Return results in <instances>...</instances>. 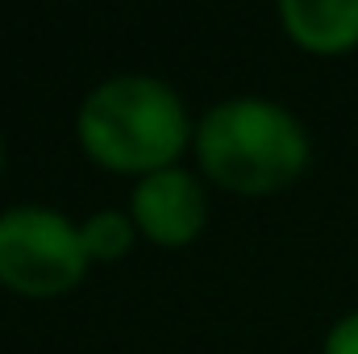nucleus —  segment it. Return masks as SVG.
Masks as SVG:
<instances>
[{
  "mask_svg": "<svg viewBox=\"0 0 358 354\" xmlns=\"http://www.w3.org/2000/svg\"><path fill=\"white\" fill-rule=\"evenodd\" d=\"M200 167L229 192L267 196L287 187L308 163V138L279 104L242 96L217 104L196 129Z\"/></svg>",
  "mask_w": 358,
  "mask_h": 354,
  "instance_id": "nucleus-1",
  "label": "nucleus"
},
{
  "mask_svg": "<svg viewBox=\"0 0 358 354\" xmlns=\"http://www.w3.org/2000/svg\"><path fill=\"white\" fill-rule=\"evenodd\" d=\"M80 142L100 167L113 171H167L187 142L183 104L167 84L121 76L92 92L80 108Z\"/></svg>",
  "mask_w": 358,
  "mask_h": 354,
  "instance_id": "nucleus-2",
  "label": "nucleus"
},
{
  "mask_svg": "<svg viewBox=\"0 0 358 354\" xmlns=\"http://www.w3.org/2000/svg\"><path fill=\"white\" fill-rule=\"evenodd\" d=\"M88 271L80 229L50 208H8L0 217V283L46 300L71 292Z\"/></svg>",
  "mask_w": 358,
  "mask_h": 354,
  "instance_id": "nucleus-3",
  "label": "nucleus"
},
{
  "mask_svg": "<svg viewBox=\"0 0 358 354\" xmlns=\"http://www.w3.org/2000/svg\"><path fill=\"white\" fill-rule=\"evenodd\" d=\"M134 221L159 246H187L208 221V200L187 171L167 167V171H155L138 183Z\"/></svg>",
  "mask_w": 358,
  "mask_h": 354,
  "instance_id": "nucleus-4",
  "label": "nucleus"
},
{
  "mask_svg": "<svg viewBox=\"0 0 358 354\" xmlns=\"http://www.w3.org/2000/svg\"><path fill=\"white\" fill-rule=\"evenodd\" d=\"M279 21L313 55H338L358 42V0H283Z\"/></svg>",
  "mask_w": 358,
  "mask_h": 354,
  "instance_id": "nucleus-5",
  "label": "nucleus"
},
{
  "mask_svg": "<svg viewBox=\"0 0 358 354\" xmlns=\"http://www.w3.org/2000/svg\"><path fill=\"white\" fill-rule=\"evenodd\" d=\"M80 242H84L88 259H121L134 242V225L121 213H96V217L84 221Z\"/></svg>",
  "mask_w": 358,
  "mask_h": 354,
  "instance_id": "nucleus-6",
  "label": "nucleus"
},
{
  "mask_svg": "<svg viewBox=\"0 0 358 354\" xmlns=\"http://www.w3.org/2000/svg\"><path fill=\"white\" fill-rule=\"evenodd\" d=\"M325 354H358V313H350L346 321L334 325V334L325 342Z\"/></svg>",
  "mask_w": 358,
  "mask_h": 354,
  "instance_id": "nucleus-7",
  "label": "nucleus"
},
{
  "mask_svg": "<svg viewBox=\"0 0 358 354\" xmlns=\"http://www.w3.org/2000/svg\"><path fill=\"white\" fill-rule=\"evenodd\" d=\"M0 163H4V150H0Z\"/></svg>",
  "mask_w": 358,
  "mask_h": 354,
  "instance_id": "nucleus-8",
  "label": "nucleus"
}]
</instances>
